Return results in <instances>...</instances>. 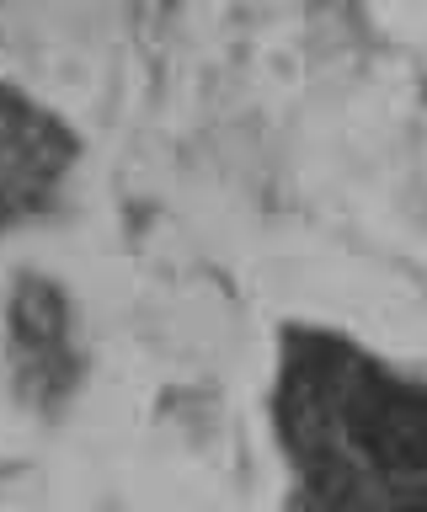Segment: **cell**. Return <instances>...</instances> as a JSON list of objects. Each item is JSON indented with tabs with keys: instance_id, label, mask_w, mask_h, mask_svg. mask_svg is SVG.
Returning a JSON list of instances; mask_svg holds the SVG:
<instances>
[{
	"instance_id": "1",
	"label": "cell",
	"mask_w": 427,
	"mask_h": 512,
	"mask_svg": "<svg viewBox=\"0 0 427 512\" xmlns=\"http://www.w3.org/2000/svg\"><path fill=\"white\" fill-rule=\"evenodd\" d=\"M278 416L315 496L353 512H427V390L315 336L283 368Z\"/></svg>"
},
{
	"instance_id": "2",
	"label": "cell",
	"mask_w": 427,
	"mask_h": 512,
	"mask_svg": "<svg viewBox=\"0 0 427 512\" xmlns=\"http://www.w3.org/2000/svg\"><path fill=\"white\" fill-rule=\"evenodd\" d=\"M75 134L59 112L38 107L11 80H0V224L49 214L75 166Z\"/></svg>"
},
{
	"instance_id": "3",
	"label": "cell",
	"mask_w": 427,
	"mask_h": 512,
	"mask_svg": "<svg viewBox=\"0 0 427 512\" xmlns=\"http://www.w3.org/2000/svg\"><path fill=\"white\" fill-rule=\"evenodd\" d=\"M11 352L17 374L38 400L59 395L75 379V352H70V304L54 278L27 272L11 288Z\"/></svg>"
},
{
	"instance_id": "4",
	"label": "cell",
	"mask_w": 427,
	"mask_h": 512,
	"mask_svg": "<svg viewBox=\"0 0 427 512\" xmlns=\"http://www.w3.org/2000/svg\"><path fill=\"white\" fill-rule=\"evenodd\" d=\"M294 512H353V507H342V502H331V496H305V507H294Z\"/></svg>"
}]
</instances>
